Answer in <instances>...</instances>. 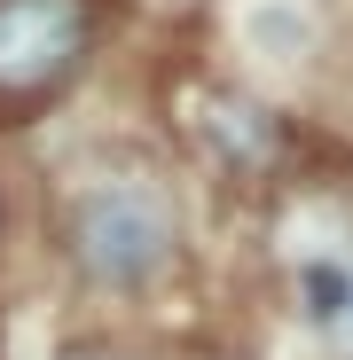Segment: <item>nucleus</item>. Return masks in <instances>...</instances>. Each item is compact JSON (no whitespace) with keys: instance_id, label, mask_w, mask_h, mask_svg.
<instances>
[{"instance_id":"2","label":"nucleus","mask_w":353,"mask_h":360,"mask_svg":"<svg viewBox=\"0 0 353 360\" xmlns=\"http://www.w3.org/2000/svg\"><path fill=\"white\" fill-rule=\"evenodd\" d=\"M71 243H79L87 274H102V282H142V274L173 251V219H165L157 196H142V188H94V196L79 204Z\"/></svg>"},{"instance_id":"1","label":"nucleus","mask_w":353,"mask_h":360,"mask_svg":"<svg viewBox=\"0 0 353 360\" xmlns=\"http://www.w3.org/2000/svg\"><path fill=\"white\" fill-rule=\"evenodd\" d=\"M87 0H0V94H39L87 55Z\"/></svg>"},{"instance_id":"3","label":"nucleus","mask_w":353,"mask_h":360,"mask_svg":"<svg viewBox=\"0 0 353 360\" xmlns=\"http://www.w3.org/2000/svg\"><path fill=\"white\" fill-rule=\"evenodd\" d=\"M345 306V282L337 274H314V314H337Z\"/></svg>"}]
</instances>
